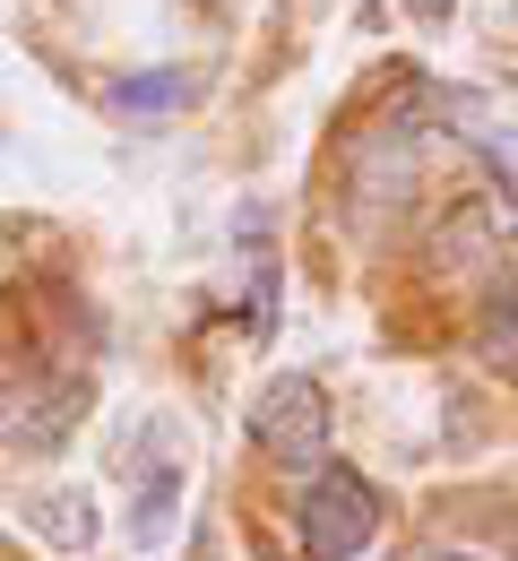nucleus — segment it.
Listing matches in <instances>:
<instances>
[{
	"label": "nucleus",
	"instance_id": "f257e3e1",
	"mask_svg": "<svg viewBox=\"0 0 518 561\" xmlns=\"http://www.w3.org/2000/svg\"><path fill=\"white\" fill-rule=\"evenodd\" d=\"M371 536H380V492L355 467H320L302 484V545H311V561H355Z\"/></svg>",
	"mask_w": 518,
	"mask_h": 561
},
{
	"label": "nucleus",
	"instance_id": "7ed1b4c3",
	"mask_svg": "<svg viewBox=\"0 0 518 561\" xmlns=\"http://www.w3.org/2000/svg\"><path fill=\"white\" fill-rule=\"evenodd\" d=\"M251 440H260L277 467H311V458L329 449V398H320L302 371L268 380V389H260V407H251Z\"/></svg>",
	"mask_w": 518,
	"mask_h": 561
},
{
	"label": "nucleus",
	"instance_id": "20e7f679",
	"mask_svg": "<svg viewBox=\"0 0 518 561\" xmlns=\"http://www.w3.org/2000/svg\"><path fill=\"white\" fill-rule=\"evenodd\" d=\"M26 518H35V536H53L61 553H87V545H95V501L70 492V484H61V492H35Z\"/></svg>",
	"mask_w": 518,
	"mask_h": 561
},
{
	"label": "nucleus",
	"instance_id": "0eeeda50",
	"mask_svg": "<svg viewBox=\"0 0 518 561\" xmlns=\"http://www.w3.org/2000/svg\"><path fill=\"white\" fill-rule=\"evenodd\" d=\"M484 363L518 371V285H502V294H493V311H484Z\"/></svg>",
	"mask_w": 518,
	"mask_h": 561
},
{
	"label": "nucleus",
	"instance_id": "6e6552de",
	"mask_svg": "<svg viewBox=\"0 0 518 561\" xmlns=\"http://www.w3.org/2000/svg\"><path fill=\"white\" fill-rule=\"evenodd\" d=\"M406 9H415V18H449V0H406Z\"/></svg>",
	"mask_w": 518,
	"mask_h": 561
},
{
	"label": "nucleus",
	"instance_id": "423d86ee",
	"mask_svg": "<svg viewBox=\"0 0 518 561\" xmlns=\"http://www.w3.org/2000/svg\"><path fill=\"white\" fill-rule=\"evenodd\" d=\"M173 510H182V476H173V467H156L148 492H139V545H164Z\"/></svg>",
	"mask_w": 518,
	"mask_h": 561
},
{
	"label": "nucleus",
	"instance_id": "39448f33",
	"mask_svg": "<svg viewBox=\"0 0 518 561\" xmlns=\"http://www.w3.org/2000/svg\"><path fill=\"white\" fill-rule=\"evenodd\" d=\"M113 104H122V113H164V104H191V78H182V70H139V78H122V87H113Z\"/></svg>",
	"mask_w": 518,
	"mask_h": 561
},
{
	"label": "nucleus",
	"instance_id": "f03ea898",
	"mask_svg": "<svg viewBox=\"0 0 518 561\" xmlns=\"http://www.w3.org/2000/svg\"><path fill=\"white\" fill-rule=\"evenodd\" d=\"M424 191V130L415 122H380L364 147H355V164H346V199H355V216H398L406 199Z\"/></svg>",
	"mask_w": 518,
	"mask_h": 561
}]
</instances>
